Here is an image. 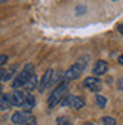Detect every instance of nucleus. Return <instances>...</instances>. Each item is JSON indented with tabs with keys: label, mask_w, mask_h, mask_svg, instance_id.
<instances>
[{
	"label": "nucleus",
	"mask_w": 123,
	"mask_h": 125,
	"mask_svg": "<svg viewBox=\"0 0 123 125\" xmlns=\"http://www.w3.org/2000/svg\"><path fill=\"white\" fill-rule=\"evenodd\" d=\"M67 91H68V83L62 81L58 84V87H55L53 90V93L50 94L48 97V107L50 108H54L57 104H61V101L67 97Z\"/></svg>",
	"instance_id": "f257e3e1"
},
{
	"label": "nucleus",
	"mask_w": 123,
	"mask_h": 125,
	"mask_svg": "<svg viewBox=\"0 0 123 125\" xmlns=\"http://www.w3.org/2000/svg\"><path fill=\"white\" fill-rule=\"evenodd\" d=\"M88 60V58H86ZM86 60L84 61V58H81V60H78L74 65H71L68 70L64 73V81L65 83H68V81H71V80H77L81 74H82V71L86 68Z\"/></svg>",
	"instance_id": "f03ea898"
},
{
	"label": "nucleus",
	"mask_w": 123,
	"mask_h": 125,
	"mask_svg": "<svg viewBox=\"0 0 123 125\" xmlns=\"http://www.w3.org/2000/svg\"><path fill=\"white\" fill-rule=\"evenodd\" d=\"M31 74H34V67H33V64H27V65L24 67V70L20 71V73L17 74V77L14 78V81H13V88H14V90H18L20 87H24Z\"/></svg>",
	"instance_id": "7ed1b4c3"
},
{
	"label": "nucleus",
	"mask_w": 123,
	"mask_h": 125,
	"mask_svg": "<svg viewBox=\"0 0 123 125\" xmlns=\"http://www.w3.org/2000/svg\"><path fill=\"white\" fill-rule=\"evenodd\" d=\"M61 105H68L69 108L81 109L85 107V101L81 97H77V95H67L61 101Z\"/></svg>",
	"instance_id": "20e7f679"
},
{
	"label": "nucleus",
	"mask_w": 123,
	"mask_h": 125,
	"mask_svg": "<svg viewBox=\"0 0 123 125\" xmlns=\"http://www.w3.org/2000/svg\"><path fill=\"white\" fill-rule=\"evenodd\" d=\"M31 118L33 117H31L27 111H17V112H14L11 115V122L14 125H23L27 121H30Z\"/></svg>",
	"instance_id": "39448f33"
},
{
	"label": "nucleus",
	"mask_w": 123,
	"mask_h": 125,
	"mask_svg": "<svg viewBox=\"0 0 123 125\" xmlns=\"http://www.w3.org/2000/svg\"><path fill=\"white\" fill-rule=\"evenodd\" d=\"M84 85L89 90V91H92V93H98L100 88H102V83H100L99 78L96 77H86L84 81Z\"/></svg>",
	"instance_id": "423d86ee"
},
{
	"label": "nucleus",
	"mask_w": 123,
	"mask_h": 125,
	"mask_svg": "<svg viewBox=\"0 0 123 125\" xmlns=\"http://www.w3.org/2000/svg\"><path fill=\"white\" fill-rule=\"evenodd\" d=\"M26 94L20 90H14V93L11 94V104L14 107H23L24 102H26Z\"/></svg>",
	"instance_id": "0eeeda50"
},
{
	"label": "nucleus",
	"mask_w": 123,
	"mask_h": 125,
	"mask_svg": "<svg viewBox=\"0 0 123 125\" xmlns=\"http://www.w3.org/2000/svg\"><path fill=\"white\" fill-rule=\"evenodd\" d=\"M53 75H54V71H53V70H47L45 71V74L43 75V78H41V83H40V85H38V91H40V93H43L47 87L51 84Z\"/></svg>",
	"instance_id": "6e6552de"
},
{
	"label": "nucleus",
	"mask_w": 123,
	"mask_h": 125,
	"mask_svg": "<svg viewBox=\"0 0 123 125\" xmlns=\"http://www.w3.org/2000/svg\"><path fill=\"white\" fill-rule=\"evenodd\" d=\"M106 71H108V62L106 61L99 60V61L95 62V65H93V74H95V77H100V75L106 74Z\"/></svg>",
	"instance_id": "1a4fd4ad"
},
{
	"label": "nucleus",
	"mask_w": 123,
	"mask_h": 125,
	"mask_svg": "<svg viewBox=\"0 0 123 125\" xmlns=\"http://www.w3.org/2000/svg\"><path fill=\"white\" fill-rule=\"evenodd\" d=\"M11 95L9 94H1V98H0V109L1 111H7L11 107Z\"/></svg>",
	"instance_id": "9d476101"
},
{
	"label": "nucleus",
	"mask_w": 123,
	"mask_h": 125,
	"mask_svg": "<svg viewBox=\"0 0 123 125\" xmlns=\"http://www.w3.org/2000/svg\"><path fill=\"white\" fill-rule=\"evenodd\" d=\"M16 67H10V68H7V70H4V68H1V83H6V81H9L10 78L13 77V74L16 73Z\"/></svg>",
	"instance_id": "9b49d317"
},
{
	"label": "nucleus",
	"mask_w": 123,
	"mask_h": 125,
	"mask_svg": "<svg viewBox=\"0 0 123 125\" xmlns=\"http://www.w3.org/2000/svg\"><path fill=\"white\" fill-rule=\"evenodd\" d=\"M34 104H35V100H34V97L31 95V94H27V97H26V102H24L23 108L24 111H31V109L34 108Z\"/></svg>",
	"instance_id": "f8f14e48"
},
{
	"label": "nucleus",
	"mask_w": 123,
	"mask_h": 125,
	"mask_svg": "<svg viewBox=\"0 0 123 125\" xmlns=\"http://www.w3.org/2000/svg\"><path fill=\"white\" fill-rule=\"evenodd\" d=\"M26 88L28 90V91H33L34 88H37V75L35 74H31L30 78L27 80V83H26Z\"/></svg>",
	"instance_id": "ddd939ff"
},
{
	"label": "nucleus",
	"mask_w": 123,
	"mask_h": 125,
	"mask_svg": "<svg viewBox=\"0 0 123 125\" xmlns=\"http://www.w3.org/2000/svg\"><path fill=\"white\" fill-rule=\"evenodd\" d=\"M95 102H96V105L99 107L100 109H103L105 107H106V98L103 97V95H100V94H96L95 95Z\"/></svg>",
	"instance_id": "4468645a"
},
{
	"label": "nucleus",
	"mask_w": 123,
	"mask_h": 125,
	"mask_svg": "<svg viewBox=\"0 0 123 125\" xmlns=\"http://www.w3.org/2000/svg\"><path fill=\"white\" fill-rule=\"evenodd\" d=\"M102 124L103 125H116V121L112 117H103L102 118Z\"/></svg>",
	"instance_id": "2eb2a0df"
},
{
	"label": "nucleus",
	"mask_w": 123,
	"mask_h": 125,
	"mask_svg": "<svg viewBox=\"0 0 123 125\" xmlns=\"http://www.w3.org/2000/svg\"><path fill=\"white\" fill-rule=\"evenodd\" d=\"M57 125H72L71 124V122H69L68 119H67V118H58V119H57Z\"/></svg>",
	"instance_id": "dca6fc26"
},
{
	"label": "nucleus",
	"mask_w": 123,
	"mask_h": 125,
	"mask_svg": "<svg viewBox=\"0 0 123 125\" xmlns=\"http://www.w3.org/2000/svg\"><path fill=\"white\" fill-rule=\"evenodd\" d=\"M0 64H1V65H4V64H6V61H7V55H4V54H1V57H0Z\"/></svg>",
	"instance_id": "f3484780"
},
{
	"label": "nucleus",
	"mask_w": 123,
	"mask_h": 125,
	"mask_svg": "<svg viewBox=\"0 0 123 125\" xmlns=\"http://www.w3.org/2000/svg\"><path fill=\"white\" fill-rule=\"evenodd\" d=\"M23 125H37V124H35V119H34V117H33L30 121H27V122H26V124H23Z\"/></svg>",
	"instance_id": "a211bd4d"
},
{
	"label": "nucleus",
	"mask_w": 123,
	"mask_h": 125,
	"mask_svg": "<svg viewBox=\"0 0 123 125\" xmlns=\"http://www.w3.org/2000/svg\"><path fill=\"white\" fill-rule=\"evenodd\" d=\"M117 88H119V90H123V78H120V80L117 81Z\"/></svg>",
	"instance_id": "6ab92c4d"
},
{
	"label": "nucleus",
	"mask_w": 123,
	"mask_h": 125,
	"mask_svg": "<svg viewBox=\"0 0 123 125\" xmlns=\"http://www.w3.org/2000/svg\"><path fill=\"white\" fill-rule=\"evenodd\" d=\"M117 31H119L120 34H123V24H120V26L117 27Z\"/></svg>",
	"instance_id": "aec40b11"
},
{
	"label": "nucleus",
	"mask_w": 123,
	"mask_h": 125,
	"mask_svg": "<svg viewBox=\"0 0 123 125\" xmlns=\"http://www.w3.org/2000/svg\"><path fill=\"white\" fill-rule=\"evenodd\" d=\"M119 62H120V64H122V65H123V54L120 55V57H119Z\"/></svg>",
	"instance_id": "412c9836"
},
{
	"label": "nucleus",
	"mask_w": 123,
	"mask_h": 125,
	"mask_svg": "<svg viewBox=\"0 0 123 125\" xmlns=\"http://www.w3.org/2000/svg\"><path fill=\"white\" fill-rule=\"evenodd\" d=\"M84 125H93V124H92V122H85Z\"/></svg>",
	"instance_id": "4be33fe9"
}]
</instances>
